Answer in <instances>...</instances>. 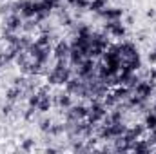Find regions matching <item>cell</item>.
Here are the masks:
<instances>
[{
	"label": "cell",
	"mask_w": 156,
	"mask_h": 154,
	"mask_svg": "<svg viewBox=\"0 0 156 154\" xmlns=\"http://www.w3.org/2000/svg\"><path fill=\"white\" fill-rule=\"evenodd\" d=\"M75 75L69 60H56V64L51 67V71L45 75V82L49 85H66L67 80Z\"/></svg>",
	"instance_id": "1"
},
{
	"label": "cell",
	"mask_w": 156,
	"mask_h": 154,
	"mask_svg": "<svg viewBox=\"0 0 156 154\" xmlns=\"http://www.w3.org/2000/svg\"><path fill=\"white\" fill-rule=\"evenodd\" d=\"M107 37H109V35L104 33V31H102V33H96V31L91 33V42H89V58H94V60L102 58L104 51L111 45Z\"/></svg>",
	"instance_id": "2"
},
{
	"label": "cell",
	"mask_w": 156,
	"mask_h": 154,
	"mask_svg": "<svg viewBox=\"0 0 156 154\" xmlns=\"http://www.w3.org/2000/svg\"><path fill=\"white\" fill-rule=\"evenodd\" d=\"M154 91H156V82L151 80V78H147V80L140 78V80L131 87V94H134V96L140 98L142 102H149V100L153 98Z\"/></svg>",
	"instance_id": "3"
},
{
	"label": "cell",
	"mask_w": 156,
	"mask_h": 154,
	"mask_svg": "<svg viewBox=\"0 0 156 154\" xmlns=\"http://www.w3.org/2000/svg\"><path fill=\"white\" fill-rule=\"evenodd\" d=\"M107 114V107L102 103V100H91V103L87 105V121L91 125H100L104 121V118Z\"/></svg>",
	"instance_id": "4"
},
{
	"label": "cell",
	"mask_w": 156,
	"mask_h": 154,
	"mask_svg": "<svg viewBox=\"0 0 156 154\" xmlns=\"http://www.w3.org/2000/svg\"><path fill=\"white\" fill-rule=\"evenodd\" d=\"M11 9H13V13H18L24 20L35 18V15H37L35 0H16V2H11Z\"/></svg>",
	"instance_id": "5"
},
{
	"label": "cell",
	"mask_w": 156,
	"mask_h": 154,
	"mask_svg": "<svg viewBox=\"0 0 156 154\" xmlns=\"http://www.w3.org/2000/svg\"><path fill=\"white\" fill-rule=\"evenodd\" d=\"M102 31L107 33L111 38H118V40L125 38V35H127V27H125V24H123L122 20H111V22H105Z\"/></svg>",
	"instance_id": "6"
},
{
	"label": "cell",
	"mask_w": 156,
	"mask_h": 154,
	"mask_svg": "<svg viewBox=\"0 0 156 154\" xmlns=\"http://www.w3.org/2000/svg\"><path fill=\"white\" fill-rule=\"evenodd\" d=\"M115 47H116L118 54H120V58H122V64H123L125 60H129L131 56H134V54L140 53V51H138V45H136L134 42H131V40H120L118 44H115Z\"/></svg>",
	"instance_id": "7"
},
{
	"label": "cell",
	"mask_w": 156,
	"mask_h": 154,
	"mask_svg": "<svg viewBox=\"0 0 156 154\" xmlns=\"http://www.w3.org/2000/svg\"><path fill=\"white\" fill-rule=\"evenodd\" d=\"M22 24H24V18L18 13H9L2 20L4 31H9V33H20L22 31Z\"/></svg>",
	"instance_id": "8"
},
{
	"label": "cell",
	"mask_w": 156,
	"mask_h": 154,
	"mask_svg": "<svg viewBox=\"0 0 156 154\" xmlns=\"http://www.w3.org/2000/svg\"><path fill=\"white\" fill-rule=\"evenodd\" d=\"M85 118H87V105H83V103H73L69 109H66V120L80 121Z\"/></svg>",
	"instance_id": "9"
},
{
	"label": "cell",
	"mask_w": 156,
	"mask_h": 154,
	"mask_svg": "<svg viewBox=\"0 0 156 154\" xmlns=\"http://www.w3.org/2000/svg\"><path fill=\"white\" fill-rule=\"evenodd\" d=\"M71 105H73V96L67 91H60V93L53 94V107H56L60 111H66Z\"/></svg>",
	"instance_id": "10"
},
{
	"label": "cell",
	"mask_w": 156,
	"mask_h": 154,
	"mask_svg": "<svg viewBox=\"0 0 156 154\" xmlns=\"http://www.w3.org/2000/svg\"><path fill=\"white\" fill-rule=\"evenodd\" d=\"M69 53H71V44L67 40H58L53 47L55 60H69Z\"/></svg>",
	"instance_id": "11"
},
{
	"label": "cell",
	"mask_w": 156,
	"mask_h": 154,
	"mask_svg": "<svg viewBox=\"0 0 156 154\" xmlns=\"http://www.w3.org/2000/svg\"><path fill=\"white\" fill-rule=\"evenodd\" d=\"M104 22H111V20H122L125 11L122 7H104L100 13H96Z\"/></svg>",
	"instance_id": "12"
},
{
	"label": "cell",
	"mask_w": 156,
	"mask_h": 154,
	"mask_svg": "<svg viewBox=\"0 0 156 154\" xmlns=\"http://www.w3.org/2000/svg\"><path fill=\"white\" fill-rule=\"evenodd\" d=\"M151 151H153V145L149 143V140H144V138L136 140L131 147V152H151Z\"/></svg>",
	"instance_id": "13"
},
{
	"label": "cell",
	"mask_w": 156,
	"mask_h": 154,
	"mask_svg": "<svg viewBox=\"0 0 156 154\" xmlns=\"http://www.w3.org/2000/svg\"><path fill=\"white\" fill-rule=\"evenodd\" d=\"M113 94L116 96L118 102H125V100L131 96V87H127V85H115Z\"/></svg>",
	"instance_id": "14"
},
{
	"label": "cell",
	"mask_w": 156,
	"mask_h": 154,
	"mask_svg": "<svg viewBox=\"0 0 156 154\" xmlns=\"http://www.w3.org/2000/svg\"><path fill=\"white\" fill-rule=\"evenodd\" d=\"M144 125H145L147 132H149V131H153V129L156 127V113H154V111H151V109H149V111L145 113V116H144Z\"/></svg>",
	"instance_id": "15"
},
{
	"label": "cell",
	"mask_w": 156,
	"mask_h": 154,
	"mask_svg": "<svg viewBox=\"0 0 156 154\" xmlns=\"http://www.w3.org/2000/svg\"><path fill=\"white\" fill-rule=\"evenodd\" d=\"M104 7H107V0H89V11L93 13H100Z\"/></svg>",
	"instance_id": "16"
},
{
	"label": "cell",
	"mask_w": 156,
	"mask_h": 154,
	"mask_svg": "<svg viewBox=\"0 0 156 154\" xmlns=\"http://www.w3.org/2000/svg\"><path fill=\"white\" fill-rule=\"evenodd\" d=\"M66 2L73 9H87L89 7V0H66Z\"/></svg>",
	"instance_id": "17"
},
{
	"label": "cell",
	"mask_w": 156,
	"mask_h": 154,
	"mask_svg": "<svg viewBox=\"0 0 156 154\" xmlns=\"http://www.w3.org/2000/svg\"><path fill=\"white\" fill-rule=\"evenodd\" d=\"M51 125H53V120H51L47 114L38 120V127H40V131H42V132H47V131L51 129Z\"/></svg>",
	"instance_id": "18"
},
{
	"label": "cell",
	"mask_w": 156,
	"mask_h": 154,
	"mask_svg": "<svg viewBox=\"0 0 156 154\" xmlns=\"http://www.w3.org/2000/svg\"><path fill=\"white\" fill-rule=\"evenodd\" d=\"M20 149H22V151H26V152L33 151V149H35V140H33V138H27V140H24V143L20 145Z\"/></svg>",
	"instance_id": "19"
},
{
	"label": "cell",
	"mask_w": 156,
	"mask_h": 154,
	"mask_svg": "<svg viewBox=\"0 0 156 154\" xmlns=\"http://www.w3.org/2000/svg\"><path fill=\"white\" fill-rule=\"evenodd\" d=\"M149 143L154 147L156 145V127L153 129V131H149Z\"/></svg>",
	"instance_id": "20"
},
{
	"label": "cell",
	"mask_w": 156,
	"mask_h": 154,
	"mask_svg": "<svg viewBox=\"0 0 156 154\" xmlns=\"http://www.w3.org/2000/svg\"><path fill=\"white\" fill-rule=\"evenodd\" d=\"M147 60H149V64H156V47L149 53V56H147Z\"/></svg>",
	"instance_id": "21"
},
{
	"label": "cell",
	"mask_w": 156,
	"mask_h": 154,
	"mask_svg": "<svg viewBox=\"0 0 156 154\" xmlns=\"http://www.w3.org/2000/svg\"><path fill=\"white\" fill-rule=\"evenodd\" d=\"M149 78H151V80H154V82H156V64H154V67H153V69L149 71Z\"/></svg>",
	"instance_id": "22"
},
{
	"label": "cell",
	"mask_w": 156,
	"mask_h": 154,
	"mask_svg": "<svg viewBox=\"0 0 156 154\" xmlns=\"http://www.w3.org/2000/svg\"><path fill=\"white\" fill-rule=\"evenodd\" d=\"M156 16V11L154 9H149V11H147V18H154Z\"/></svg>",
	"instance_id": "23"
},
{
	"label": "cell",
	"mask_w": 156,
	"mask_h": 154,
	"mask_svg": "<svg viewBox=\"0 0 156 154\" xmlns=\"http://www.w3.org/2000/svg\"><path fill=\"white\" fill-rule=\"evenodd\" d=\"M45 152H47V154H53V152H56V149H53V147L49 149V147H47V149H45Z\"/></svg>",
	"instance_id": "24"
}]
</instances>
